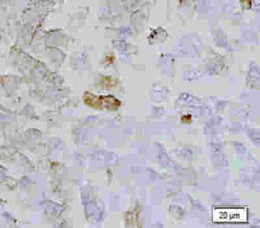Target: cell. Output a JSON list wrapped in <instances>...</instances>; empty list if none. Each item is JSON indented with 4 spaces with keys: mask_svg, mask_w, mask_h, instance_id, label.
<instances>
[{
    "mask_svg": "<svg viewBox=\"0 0 260 228\" xmlns=\"http://www.w3.org/2000/svg\"><path fill=\"white\" fill-rule=\"evenodd\" d=\"M85 102L88 105L95 108H107L116 109L120 106V102L115 97L111 96H101L96 97L91 94H85Z\"/></svg>",
    "mask_w": 260,
    "mask_h": 228,
    "instance_id": "cell-1",
    "label": "cell"
}]
</instances>
